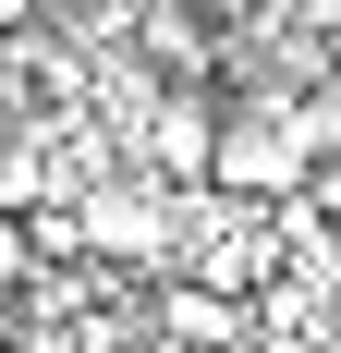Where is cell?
Listing matches in <instances>:
<instances>
[{"mask_svg": "<svg viewBox=\"0 0 341 353\" xmlns=\"http://www.w3.org/2000/svg\"><path fill=\"white\" fill-rule=\"evenodd\" d=\"M73 208H86V256H98V268H146V281H170V256H183V183L110 171V183H86Z\"/></svg>", "mask_w": 341, "mask_h": 353, "instance_id": "6da1fadb", "label": "cell"}, {"mask_svg": "<svg viewBox=\"0 0 341 353\" xmlns=\"http://www.w3.org/2000/svg\"><path fill=\"white\" fill-rule=\"evenodd\" d=\"M305 171H317V146L293 134V98H232V110H220V159H207L220 195H244V208H293Z\"/></svg>", "mask_w": 341, "mask_h": 353, "instance_id": "7a4b0ae2", "label": "cell"}, {"mask_svg": "<svg viewBox=\"0 0 341 353\" xmlns=\"http://www.w3.org/2000/svg\"><path fill=\"white\" fill-rule=\"evenodd\" d=\"M220 85H146L135 98V171H159V183H183L195 195L207 183V159H220Z\"/></svg>", "mask_w": 341, "mask_h": 353, "instance_id": "3957f363", "label": "cell"}, {"mask_svg": "<svg viewBox=\"0 0 341 353\" xmlns=\"http://www.w3.org/2000/svg\"><path fill=\"white\" fill-rule=\"evenodd\" d=\"M122 61H135L146 85H220L232 49H220V25H207L195 0H135V49H122Z\"/></svg>", "mask_w": 341, "mask_h": 353, "instance_id": "277c9868", "label": "cell"}, {"mask_svg": "<svg viewBox=\"0 0 341 353\" xmlns=\"http://www.w3.org/2000/svg\"><path fill=\"white\" fill-rule=\"evenodd\" d=\"M146 341H159V353H244V341H256V305L170 268V281L146 292Z\"/></svg>", "mask_w": 341, "mask_h": 353, "instance_id": "5b68a950", "label": "cell"}, {"mask_svg": "<svg viewBox=\"0 0 341 353\" xmlns=\"http://www.w3.org/2000/svg\"><path fill=\"white\" fill-rule=\"evenodd\" d=\"M37 292V232H25V208H0V305H25Z\"/></svg>", "mask_w": 341, "mask_h": 353, "instance_id": "8992f818", "label": "cell"}, {"mask_svg": "<svg viewBox=\"0 0 341 353\" xmlns=\"http://www.w3.org/2000/svg\"><path fill=\"white\" fill-rule=\"evenodd\" d=\"M293 208H305V219H329V232H341V159H317V171H305V195H293Z\"/></svg>", "mask_w": 341, "mask_h": 353, "instance_id": "52a82bcc", "label": "cell"}, {"mask_svg": "<svg viewBox=\"0 0 341 353\" xmlns=\"http://www.w3.org/2000/svg\"><path fill=\"white\" fill-rule=\"evenodd\" d=\"M195 12H207V25H220V37H232V25H256L269 0H195Z\"/></svg>", "mask_w": 341, "mask_h": 353, "instance_id": "ba28073f", "label": "cell"}, {"mask_svg": "<svg viewBox=\"0 0 341 353\" xmlns=\"http://www.w3.org/2000/svg\"><path fill=\"white\" fill-rule=\"evenodd\" d=\"M49 25V0H0V37H37Z\"/></svg>", "mask_w": 341, "mask_h": 353, "instance_id": "9c48e42d", "label": "cell"}]
</instances>
